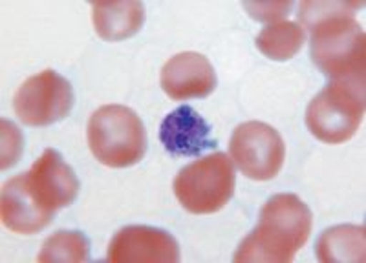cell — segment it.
Here are the masks:
<instances>
[{
  "instance_id": "6da1fadb",
  "label": "cell",
  "mask_w": 366,
  "mask_h": 263,
  "mask_svg": "<svg viewBox=\"0 0 366 263\" xmlns=\"http://www.w3.org/2000/svg\"><path fill=\"white\" fill-rule=\"evenodd\" d=\"M357 2H302L299 17L312 31V58L332 81L365 84V31L354 19Z\"/></svg>"
},
{
  "instance_id": "7a4b0ae2",
  "label": "cell",
  "mask_w": 366,
  "mask_h": 263,
  "mask_svg": "<svg viewBox=\"0 0 366 263\" xmlns=\"http://www.w3.org/2000/svg\"><path fill=\"white\" fill-rule=\"evenodd\" d=\"M312 234V210L295 194H277L260 210L258 225L238 247L234 262L290 263Z\"/></svg>"
},
{
  "instance_id": "3957f363",
  "label": "cell",
  "mask_w": 366,
  "mask_h": 263,
  "mask_svg": "<svg viewBox=\"0 0 366 263\" xmlns=\"http://www.w3.org/2000/svg\"><path fill=\"white\" fill-rule=\"evenodd\" d=\"M88 146L99 163L125 168L139 163L147 150V134L134 110L107 105L90 115L86 128Z\"/></svg>"
},
{
  "instance_id": "277c9868",
  "label": "cell",
  "mask_w": 366,
  "mask_h": 263,
  "mask_svg": "<svg viewBox=\"0 0 366 263\" xmlns=\"http://www.w3.org/2000/svg\"><path fill=\"white\" fill-rule=\"evenodd\" d=\"M365 115V84L332 81L310 103L306 125L319 141L341 145L352 139Z\"/></svg>"
},
{
  "instance_id": "5b68a950",
  "label": "cell",
  "mask_w": 366,
  "mask_h": 263,
  "mask_svg": "<svg viewBox=\"0 0 366 263\" xmlns=\"http://www.w3.org/2000/svg\"><path fill=\"white\" fill-rule=\"evenodd\" d=\"M234 168L224 152H214L187 165L174 177V194L191 214H212L224 209L234 192Z\"/></svg>"
},
{
  "instance_id": "8992f818",
  "label": "cell",
  "mask_w": 366,
  "mask_h": 263,
  "mask_svg": "<svg viewBox=\"0 0 366 263\" xmlns=\"http://www.w3.org/2000/svg\"><path fill=\"white\" fill-rule=\"evenodd\" d=\"M229 150L242 174L254 181L277 177L286 158V146L280 134L262 121L238 125L229 143Z\"/></svg>"
},
{
  "instance_id": "52a82bcc",
  "label": "cell",
  "mask_w": 366,
  "mask_h": 263,
  "mask_svg": "<svg viewBox=\"0 0 366 263\" xmlns=\"http://www.w3.org/2000/svg\"><path fill=\"white\" fill-rule=\"evenodd\" d=\"M74 106L71 84L54 70L29 77L13 97V108L24 125L50 126L70 113Z\"/></svg>"
},
{
  "instance_id": "ba28073f",
  "label": "cell",
  "mask_w": 366,
  "mask_h": 263,
  "mask_svg": "<svg viewBox=\"0 0 366 263\" xmlns=\"http://www.w3.org/2000/svg\"><path fill=\"white\" fill-rule=\"evenodd\" d=\"M107 259L117 262H179L178 242L156 227L132 225L117 230L109 245Z\"/></svg>"
},
{
  "instance_id": "9c48e42d",
  "label": "cell",
  "mask_w": 366,
  "mask_h": 263,
  "mask_svg": "<svg viewBox=\"0 0 366 263\" xmlns=\"http://www.w3.org/2000/svg\"><path fill=\"white\" fill-rule=\"evenodd\" d=\"M163 92L174 100L204 99L217 88V73L209 58L196 51L174 55L162 68Z\"/></svg>"
},
{
  "instance_id": "30bf717a",
  "label": "cell",
  "mask_w": 366,
  "mask_h": 263,
  "mask_svg": "<svg viewBox=\"0 0 366 263\" xmlns=\"http://www.w3.org/2000/svg\"><path fill=\"white\" fill-rule=\"evenodd\" d=\"M26 175L37 200L54 212L74 203L79 192V180L75 172L64 163L61 154L51 148L42 152Z\"/></svg>"
},
{
  "instance_id": "8fae6325",
  "label": "cell",
  "mask_w": 366,
  "mask_h": 263,
  "mask_svg": "<svg viewBox=\"0 0 366 263\" xmlns=\"http://www.w3.org/2000/svg\"><path fill=\"white\" fill-rule=\"evenodd\" d=\"M2 223L17 234H37L50 225L55 212L46 209L28 183V175H15L2 187Z\"/></svg>"
},
{
  "instance_id": "7c38bea8",
  "label": "cell",
  "mask_w": 366,
  "mask_h": 263,
  "mask_svg": "<svg viewBox=\"0 0 366 263\" xmlns=\"http://www.w3.org/2000/svg\"><path fill=\"white\" fill-rule=\"evenodd\" d=\"M159 141L174 158H194L217 146L212 128L192 106L183 105L159 125Z\"/></svg>"
},
{
  "instance_id": "4fadbf2b",
  "label": "cell",
  "mask_w": 366,
  "mask_h": 263,
  "mask_svg": "<svg viewBox=\"0 0 366 263\" xmlns=\"http://www.w3.org/2000/svg\"><path fill=\"white\" fill-rule=\"evenodd\" d=\"M145 21V8L142 2H94L92 22L103 41L117 42L136 35Z\"/></svg>"
},
{
  "instance_id": "5bb4252c",
  "label": "cell",
  "mask_w": 366,
  "mask_h": 263,
  "mask_svg": "<svg viewBox=\"0 0 366 263\" xmlns=\"http://www.w3.org/2000/svg\"><path fill=\"white\" fill-rule=\"evenodd\" d=\"M365 227L337 225L320 234L315 247L317 259L322 263L365 262Z\"/></svg>"
},
{
  "instance_id": "9a60e30c",
  "label": "cell",
  "mask_w": 366,
  "mask_h": 263,
  "mask_svg": "<svg viewBox=\"0 0 366 263\" xmlns=\"http://www.w3.org/2000/svg\"><path fill=\"white\" fill-rule=\"evenodd\" d=\"M304 44V29L295 22L282 21L266 26L258 33L257 48L273 61H290Z\"/></svg>"
},
{
  "instance_id": "2e32d148",
  "label": "cell",
  "mask_w": 366,
  "mask_h": 263,
  "mask_svg": "<svg viewBox=\"0 0 366 263\" xmlns=\"http://www.w3.org/2000/svg\"><path fill=\"white\" fill-rule=\"evenodd\" d=\"M90 259V243L79 230H59L42 243L37 262H88Z\"/></svg>"
},
{
  "instance_id": "e0dca14e",
  "label": "cell",
  "mask_w": 366,
  "mask_h": 263,
  "mask_svg": "<svg viewBox=\"0 0 366 263\" xmlns=\"http://www.w3.org/2000/svg\"><path fill=\"white\" fill-rule=\"evenodd\" d=\"M2 168L15 165L17 158L22 152V138L19 128L13 123L2 121Z\"/></svg>"
},
{
  "instance_id": "ac0fdd59",
  "label": "cell",
  "mask_w": 366,
  "mask_h": 263,
  "mask_svg": "<svg viewBox=\"0 0 366 263\" xmlns=\"http://www.w3.org/2000/svg\"><path fill=\"white\" fill-rule=\"evenodd\" d=\"M249 15L257 21L271 22L277 19L284 17L290 9H292V2H257V4H244Z\"/></svg>"
}]
</instances>
